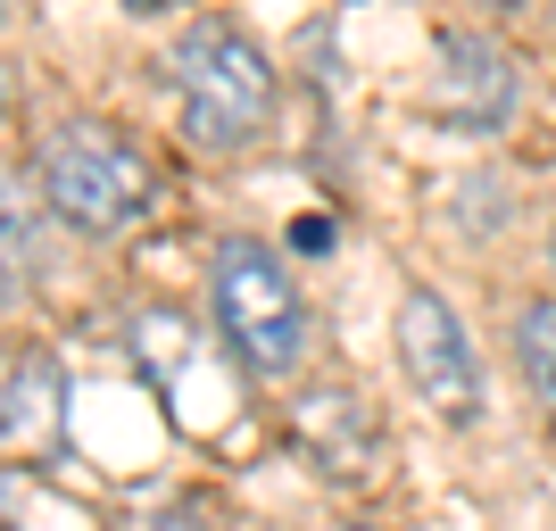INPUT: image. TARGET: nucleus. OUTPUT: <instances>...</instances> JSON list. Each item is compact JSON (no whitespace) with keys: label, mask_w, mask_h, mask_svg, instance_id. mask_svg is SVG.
I'll return each instance as SVG.
<instances>
[{"label":"nucleus","mask_w":556,"mask_h":531,"mask_svg":"<svg viewBox=\"0 0 556 531\" xmlns=\"http://www.w3.org/2000/svg\"><path fill=\"white\" fill-rule=\"evenodd\" d=\"M125 9H134V17H159V9H175V0H125Z\"/></svg>","instance_id":"11"},{"label":"nucleus","mask_w":556,"mask_h":531,"mask_svg":"<svg viewBox=\"0 0 556 531\" xmlns=\"http://www.w3.org/2000/svg\"><path fill=\"white\" fill-rule=\"evenodd\" d=\"M490 9H515V0H490Z\"/></svg>","instance_id":"14"},{"label":"nucleus","mask_w":556,"mask_h":531,"mask_svg":"<svg viewBox=\"0 0 556 531\" xmlns=\"http://www.w3.org/2000/svg\"><path fill=\"white\" fill-rule=\"evenodd\" d=\"M300 440L325 457V473H357V457L374 448V423L357 407V391H316L300 407Z\"/></svg>","instance_id":"7"},{"label":"nucleus","mask_w":556,"mask_h":531,"mask_svg":"<svg viewBox=\"0 0 556 531\" xmlns=\"http://www.w3.org/2000/svg\"><path fill=\"white\" fill-rule=\"evenodd\" d=\"M17 507H25V482H17V465H0V531L17 523Z\"/></svg>","instance_id":"10"},{"label":"nucleus","mask_w":556,"mask_h":531,"mask_svg":"<svg viewBox=\"0 0 556 531\" xmlns=\"http://www.w3.org/2000/svg\"><path fill=\"white\" fill-rule=\"evenodd\" d=\"M515 357H523L532 399L556 416V300H532V307H523V324H515Z\"/></svg>","instance_id":"9"},{"label":"nucleus","mask_w":556,"mask_h":531,"mask_svg":"<svg viewBox=\"0 0 556 531\" xmlns=\"http://www.w3.org/2000/svg\"><path fill=\"white\" fill-rule=\"evenodd\" d=\"M42 200H25L9 175H0V282H17V275H34L42 266Z\"/></svg>","instance_id":"8"},{"label":"nucleus","mask_w":556,"mask_h":531,"mask_svg":"<svg viewBox=\"0 0 556 531\" xmlns=\"http://www.w3.org/2000/svg\"><path fill=\"white\" fill-rule=\"evenodd\" d=\"M391 332H399V366H407V382H416V399L432 416H448V423L482 416V357H473V332H465V316L441 291L416 282V291L399 300Z\"/></svg>","instance_id":"4"},{"label":"nucleus","mask_w":556,"mask_h":531,"mask_svg":"<svg viewBox=\"0 0 556 531\" xmlns=\"http://www.w3.org/2000/svg\"><path fill=\"white\" fill-rule=\"evenodd\" d=\"M357 531H391V523H357Z\"/></svg>","instance_id":"12"},{"label":"nucleus","mask_w":556,"mask_h":531,"mask_svg":"<svg viewBox=\"0 0 556 531\" xmlns=\"http://www.w3.org/2000/svg\"><path fill=\"white\" fill-rule=\"evenodd\" d=\"M166 67H175V100H184V134L208 150L250 141L275 109V67L232 17H191L184 42L166 50Z\"/></svg>","instance_id":"1"},{"label":"nucleus","mask_w":556,"mask_h":531,"mask_svg":"<svg viewBox=\"0 0 556 531\" xmlns=\"http://www.w3.org/2000/svg\"><path fill=\"white\" fill-rule=\"evenodd\" d=\"M42 208L75 232H134L150 216V166L116 125H59L42 141Z\"/></svg>","instance_id":"2"},{"label":"nucleus","mask_w":556,"mask_h":531,"mask_svg":"<svg viewBox=\"0 0 556 531\" xmlns=\"http://www.w3.org/2000/svg\"><path fill=\"white\" fill-rule=\"evenodd\" d=\"M441 109H457L465 125H507L515 109V59L490 34H457V42L441 50Z\"/></svg>","instance_id":"5"},{"label":"nucleus","mask_w":556,"mask_h":531,"mask_svg":"<svg viewBox=\"0 0 556 531\" xmlns=\"http://www.w3.org/2000/svg\"><path fill=\"white\" fill-rule=\"evenodd\" d=\"M0 109H9V84H0Z\"/></svg>","instance_id":"15"},{"label":"nucleus","mask_w":556,"mask_h":531,"mask_svg":"<svg viewBox=\"0 0 556 531\" xmlns=\"http://www.w3.org/2000/svg\"><path fill=\"white\" fill-rule=\"evenodd\" d=\"M67 407V374L34 349H0V448H42Z\"/></svg>","instance_id":"6"},{"label":"nucleus","mask_w":556,"mask_h":531,"mask_svg":"<svg viewBox=\"0 0 556 531\" xmlns=\"http://www.w3.org/2000/svg\"><path fill=\"white\" fill-rule=\"evenodd\" d=\"M216 332L250 374H291L307 357V300L275 250H257V241L216 250Z\"/></svg>","instance_id":"3"},{"label":"nucleus","mask_w":556,"mask_h":531,"mask_svg":"<svg viewBox=\"0 0 556 531\" xmlns=\"http://www.w3.org/2000/svg\"><path fill=\"white\" fill-rule=\"evenodd\" d=\"M548 266H556V232H548Z\"/></svg>","instance_id":"13"}]
</instances>
